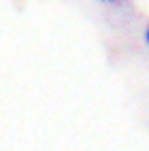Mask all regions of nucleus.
Segmentation results:
<instances>
[{
  "mask_svg": "<svg viewBox=\"0 0 149 151\" xmlns=\"http://www.w3.org/2000/svg\"><path fill=\"white\" fill-rule=\"evenodd\" d=\"M100 2H105V4H113V6H115V4H122L124 0H100Z\"/></svg>",
  "mask_w": 149,
  "mask_h": 151,
  "instance_id": "1",
  "label": "nucleus"
},
{
  "mask_svg": "<svg viewBox=\"0 0 149 151\" xmlns=\"http://www.w3.org/2000/svg\"><path fill=\"white\" fill-rule=\"evenodd\" d=\"M145 42H147V46H149V29L145 31Z\"/></svg>",
  "mask_w": 149,
  "mask_h": 151,
  "instance_id": "2",
  "label": "nucleus"
}]
</instances>
